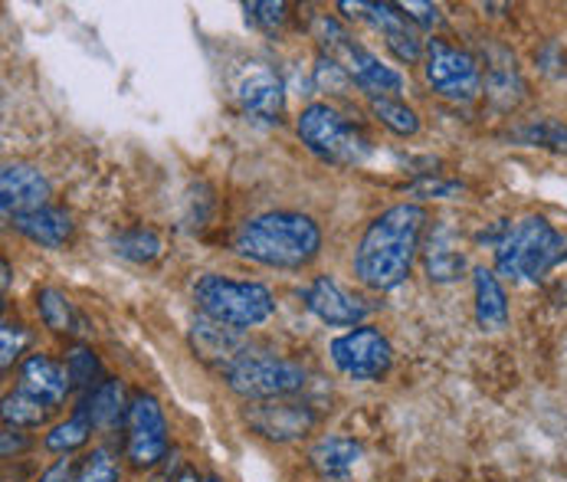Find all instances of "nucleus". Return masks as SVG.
<instances>
[{"instance_id":"7","label":"nucleus","mask_w":567,"mask_h":482,"mask_svg":"<svg viewBox=\"0 0 567 482\" xmlns=\"http://www.w3.org/2000/svg\"><path fill=\"white\" fill-rule=\"evenodd\" d=\"M224 378L227 388L246 401H279L306 384L302 365L269 351H244L230 368H224Z\"/></svg>"},{"instance_id":"39","label":"nucleus","mask_w":567,"mask_h":482,"mask_svg":"<svg viewBox=\"0 0 567 482\" xmlns=\"http://www.w3.org/2000/svg\"><path fill=\"white\" fill-rule=\"evenodd\" d=\"M10 289V263H3V293Z\"/></svg>"},{"instance_id":"31","label":"nucleus","mask_w":567,"mask_h":482,"mask_svg":"<svg viewBox=\"0 0 567 482\" xmlns=\"http://www.w3.org/2000/svg\"><path fill=\"white\" fill-rule=\"evenodd\" d=\"M27 341H30V335H27V328H23V325H10V321H3V328H0V365H3V368H10V365L20 358V351L27 348Z\"/></svg>"},{"instance_id":"12","label":"nucleus","mask_w":567,"mask_h":482,"mask_svg":"<svg viewBox=\"0 0 567 482\" xmlns=\"http://www.w3.org/2000/svg\"><path fill=\"white\" fill-rule=\"evenodd\" d=\"M237 99L246 115L259 122H279L286 112V85L269 66H259V63L244 70V76L237 82Z\"/></svg>"},{"instance_id":"2","label":"nucleus","mask_w":567,"mask_h":482,"mask_svg":"<svg viewBox=\"0 0 567 482\" xmlns=\"http://www.w3.org/2000/svg\"><path fill=\"white\" fill-rule=\"evenodd\" d=\"M234 249L262 266L276 269H302L309 266L319 249H322V230L312 217L292 214V211H276V214H259L246 221L234 237Z\"/></svg>"},{"instance_id":"29","label":"nucleus","mask_w":567,"mask_h":482,"mask_svg":"<svg viewBox=\"0 0 567 482\" xmlns=\"http://www.w3.org/2000/svg\"><path fill=\"white\" fill-rule=\"evenodd\" d=\"M76 482H118V463L109 450H92L80 466V480Z\"/></svg>"},{"instance_id":"37","label":"nucleus","mask_w":567,"mask_h":482,"mask_svg":"<svg viewBox=\"0 0 567 482\" xmlns=\"http://www.w3.org/2000/svg\"><path fill=\"white\" fill-rule=\"evenodd\" d=\"M23 447H27V437H23V433H17L13 427H7V430H3V437H0V453H3V457H10V453H20Z\"/></svg>"},{"instance_id":"15","label":"nucleus","mask_w":567,"mask_h":482,"mask_svg":"<svg viewBox=\"0 0 567 482\" xmlns=\"http://www.w3.org/2000/svg\"><path fill=\"white\" fill-rule=\"evenodd\" d=\"M73 381H70V371L63 365H56L50 355L37 351L23 361L20 368V391L33 394L37 401H43L50 410H56L60 403L66 401Z\"/></svg>"},{"instance_id":"38","label":"nucleus","mask_w":567,"mask_h":482,"mask_svg":"<svg viewBox=\"0 0 567 482\" xmlns=\"http://www.w3.org/2000/svg\"><path fill=\"white\" fill-rule=\"evenodd\" d=\"M171 482H200V480H197V473H194V470H187V466H184V470H181V473H177Z\"/></svg>"},{"instance_id":"30","label":"nucleus","mask_w":567,"mask_h":482,"mask_svg":"<svg viewBox=\"0 0 567 482\" xmlns=\"http://www.w3.org/2000/svg\"><path fill=\"white\" fill-rule=\"evenodd\" d=\"M66 371H70V381L73 388H92V378L99 375V358L89 351V348H73L70 358H66Z\"/></svg>"},{"instance_id":"40","label":"nucleus","mask_w":567,"mask_h":482,"mask_svg":"<svg viewBox=\"0 0 567 482\" xmlns=\"http://www.w3.org/2000/svg\"><path fill=\"white\" fill-rule=\"evenodd\" d=\"M200 482H220V480H217V476H204V480H200Z\"/></svg>"},{"instance_id":"3","label":"nucleus","mask_w":567,"mask_h":482,"mask_svg":"<svg viewBox=\"0 0 567 482\" xmlns=\"http://www.w3.org/2000/svg\"><path fill=\"white\" fill-rule=\"evenodd\" d=\"M561 259H567V234H558L545 217H525L495 246V276L538 283Z\"/></svg>"},{"instance_id":"11","label":"nucleus","mask_w":567,"mask_h":482,"mask_svg":"<svg viewBox=\"0 0 567 482\" xmlns=\"http://www.w3.org/2000/svg\"><path fill=\"white\" fill-rule=\"evenodd\" d=\"M50 201V181L43 177L40 167L27 164V161H13L3 164L0 171V211L7 217H23V214H37Z\"/></svg>"},{"instance_id":"1","label":"nucleus","mask_w":567,"mask_h":482,"mask_svg":"<svg viewBox=\"0 0 567 482\" xmlns=\"http://www.w3.org/2000/svg\"><path fill=\"white\" fill-rule=\"evenodd\" d=\"M423 224L426 214L420 204H398L371 221L354 249V276L378 293L398 289L410 276Z\"/></svg>"},{"instance_id":"22","label":"nucleus","mask_w":567,"mask_h":482,"mask_svg":"<svg viewBox=\"0 0 567 482\" xmlns=\"http://www.w3.org/2000/svg\"><path fill=\"white\" fill-rule=\"evenodd\" d=\"M82 407H85L82 413L89 417V423L92 427H102V430H109V427H115V423H122L128 417V403H125L122 381H115V378L102 381L92 391V398L82 403Z\"/></svg>"},{"instance_id":"23","label":"nucleus","mask_w":567,"mask_h":482,"mask_svg":"<svg viewBox=\"0 0 567 482\" xmlns=\"http://www.w3.org/2000/svg\"><path fill=\"white\" fill-rule=\"evenodd\" d=\"M371 115L384 125V129H391L394 135H401V139H413L416 132H420V119H416V112L404 105L401 99H391V95H371Z\"/></svg>"},{"instance_id":"16","label":"nucleus","mask_w":567,"mask_h":482,"mask_svg":"<svg viewBox=\"0 0 567 482\" xmlns=\"http://www.w3.org/2000/svg\"><path fill=\"white\" fill-rule=\"evenodd\" d=\"M364 13H368V17L374 20V27L384 33L388 50H391L401 63H416V60L423 57L420 37L413 33L410 20L401 13V7H398V3H368V10H364Z\"/></svg>"},{"instance_id":"18","label":"nucleus","mask_w":567,"mask_h":482,"mask_svg":"<svg viewBox=\"0 0 567 482\" xmlns=\"http://www.w3.org/2000/svg\"><path fill=\"white\" fill-rule=\"evenodd\" d=\"M13 227L27 237L30 243H40L47 249H60L63 243L73 237V221L66 211H56V207H43L37 214H23V217H13Z\"/></svg>"},{"instance_id":"35","label":"nucleus","mask_w":567,"mask_h":482,"mask_svg":"<svg viewBox=\"0 0 567 482\" xmlns=\"http://www.w3.org/2000/svg\"><path fill=\"white\" fill-rule=\"evenodd\" d=\"M316 82H319V85H331V92H344V89H348V73H344V70H341V66H338V63H334V60H328V57H319V66H316Z\"/></svg>"},{"instance_id":"5","label":"nucleus","mask_w":567,"mask_h":482,"mask_svg":"<svg viewBox=\"0 0 567 482\" xmlns=\"http://www.w3.org/2000/svg\"><path fill=\"white\" fill-rule=\"evenodd\" d=\"M299 139L316 158L328 161V164H341V167L361 164L371 155V139L324 102L302 109Z\"/></svg>"},{"instance_id":"4","label":"nucleus","mask_w":567,"mask_h":482,"mask_svg":"<svg viewBox=\"0 0 567 482\" xmlns=\"http://www.w3.org/2000/svg\"><path fill=\"white\" fill-rule=\"evenodd\" d=\"M194 302L204 312V319L220 321L240 331L266 321L276 309L272 293L262 283H240V279H227L217 273H207L197 279Z\"/></svg>"},{"instance_id":"33","label":"nucleus","mask_w":567,"mask_h":482,"mask_svg":"<svg viewBox=\"0 0 567 482\" xmlns=\"http://www.w3.org/2000/svg\"><path fill=\"white\" fill-rule=\"evenodd\" d=\"M410 197H460L463 184L460 181H440V177H423L406 187Z\"/></svg>"},{"instance_id":"26","label":"nucleus","mask_w":567,"mask_h":482,"mask_svg":"<svg viewBox=\"0 0 567 482\" xmlns=\"http://www.w3.org/2000/svg\"><path fill=\"white\" fill-rule=\"evenodd\" d=\"M515 139L525 142V145H542V148H555V152H565L567 155V125H561L558 119L532 122V125L518 129Z\"/></svg>"},{"instance_id":"27","label":"nucleus","mask_w":567,"mask_h":482,"mask_svg":"<svg viewBox=\"0 0 567 482\" xmlns=\"http://www.w3.org/2000/svg\"><path fill=\"white\" fill-rule=\"evenodd\" d=\"M115 253L125 256V259H135V263H148L162 253V240L155 230H145V227H135L128 234H122L115 240Z\"/></svg>"},{"instance_id":"32","label":"nucleus","mask_w":567,"mask_h":482,"mask_svg":"<svg viewBox=\"0 0 567 482\" xmlns=\"http://www.w3.org/2000/svg\"><path fill=\"white\" fill-rule=\"evenodd\" d=\"M246 17L256 23V27H262V30H276V27H282L286 23V3H272V0H259V3H246L244 7Z\"/></svg>"},{"instance_id":"14","label":"nucleus","mask_w":567,"mask_h":482,"mask_svg":"<svg viewBox=\"0 0 567 482\" xmlns=\"http://www.w3.org/2000/svg\"><path fill=\"white\" fill-rule=\"evenodd\" d=\"M306 306L316 319H322L324 325H338V328L361 325V319L368 316V306L351 299L331 276L312 279V286L306 289Z\"/></svg>"},{"instance_id":"25","label":"nucleus","mask_w":567,"mask_h":482,"mask_svg":"<svg viewBox=\"0 0 567 482\" xmlns=\"http://www.w3.org/2000/svg\"><path fill=\"white\" fill-rule=\"evenodd\" d=\"M89 433H92V423L80 410L76 417H70L66 423H60V427H53L47 433V450L50 453H73V450H80L82 443L89 440Z\"/></svg>"},{"instance_id":"9","label":"nucleus","mask_w":567,"mask_h":482,"mask_svg":"<svg viewBox=\"0 0 567 482\" xmlns=\"http://www.w3.org/2000/svg\"><path fill=\"white\" fill-rule=\"evenodd\" d=\"M423 73H426V82L433 85V92H440L443 99H453V102H473L483 92L480 63L466 50H456L443 40L426 43Z\"/></svg>"},{"instance_id":"10","label":"nucleus","mask_w":567,"mask_h":482,"mask_svg":"<svg viewBox=\"0 0 567 482\" xmlns=\"http://www.w3.org/2000/svg\"><path fill=\"white\" fill-rule=\"evenodd\" d=\"M125 430H128V460L135 470H148L162 463L167 453V423H164L162 403L152 394H135L128 401Z\"/></svg>"},{"instance_id":"6","label":"nucleus","mask_w":567,"mask_h":482,"mask_svg":"<svg viewBox=\"0 0 567 482\" xmlns=\"http://www.w3.org/2000/svg\"><path fill=\"white\" fill-rule=\"evenodd\" d=\"M316 37L322 43V53L328 60H334L348 80L361 85L371 95H388V92H401L404 89V76L394 73L391 66H384L371 50H364L338 20L331 17H319L316 20Z\"/></svg>"},{"instance_id":"20","label":"nucleus","mask_w":567,"mask_h":482,"mask_svg":"<svg viewBox=\"0 0 567 482\" xmlns=\"http://www.w3.org/2000/svg\"><path fill=\"white\" fill-rule=\"evenodd\" d=\"M426 273L433 283H453L466 273V256L453 246V230L446 224H440L430 237L426 249Z\"/></svg>"},{"instance_id":"17","label":"nucleus","mask_w":567,"mask_h":482,"mask_svg":"<svg viewBox=\"0 0 567 482\" xmlns=\"http://www.w3.org/2000/svg\"><path fill=\"white\" fill-rule=\"evenodd\" d=\"M190 345H194V351H197L204 361H220L224 368H230V365L246 351L240 328H230V325H220V321L210 319L194 321Z\"/></svg>"},{"instance_id":"36","label":"nucleus","mask_w":567,"mask_h":482,"mask_svg":"<svg viewBox=\"0 0 567 482\" xmlns=\"http://www.w3.org/2000/svg\"><path fill=\"white\" fill-rule=\"evenodd\" d=\"M80 476H73V460H60L56 466H50L43 476H40V482H76Z\"/></svg>"},{"instance_id":"19","label":"nucleus","mask_w":567,"mask_h":482,"mask_svg":"<svg viewBox=\"0 0 567 482\" xmlns=\"http://www.w3.org/2000/svg\"><path fill=\"white\" fill-rule=\"evenodd\" d=\"M473 286H476V321L483 331H502L508 325V296L498 283V276L492 269H476L473 273Z\"/></svg>"},{"instance_id":"24","label":"nucleus","mask_w":567,"mask_h":482,"mask_svg":"<svg viewBox=\"0 0 567 482\" xmlns=\"http://www.w3.org/2000/svg\"><path fill=\"white\" fill-rule=\"evenodd\" d=\"M3 423L7 427H40V423H47V417H50V407L43 401H37L33 394H27V391H13V394H7L3 398Z\"/></svg>"},{"instance_id":"13","label":"nucleus","mask_w":567,"mask_h":482,"mask_svg":"<svg viewBox=\"0 0 567 482\" xmlns=\"http://www.w3.org/2000/svg\"><path fill=\"white\" fill-rule=\"evenodd\" d=\"M246 420L256 433H262L266 440H296L302 433L312 430L316 423V413L306 407V403H286V401H266L256 403L246 410Z\"/></svg>"},{"instance_id":"8","label":"nucleus","mask_w":567,"mask_h":482,"mask_svg":"<svg viewBox=\"0 0 567 482\" xmlns=\"http://www.w3.org/2000/svg\"><path fill=\"white\" fill-rule=\"evenodd\" d=\"M328 355H331L334 368L344 378H354V381H378L394 365L391 341L371 325H358V328L344 331L341 338H334Z\"/></svg>"},{"instance_id":"34","label":"nucleus","mask_w":567,"mask_h":482,"mask_svg":"<svg viewBox=\"0 0 567 482\" xmlns=\"http://www.w3.org/2000/svg\"><path fill=\"white\" fill-rule=\"evenodd\" d=\"M401 7V13H404L406 20H416L420 27H436L440 23V7L436 3H426V0H404V3H398Z\"/></svg>"},{"instance_id":"21","label":"nucleus","mask_w":567,"mask_h":482,"mask_svg":"<svg viewBox=\"0 0 567 482\" xmlns=\"http://www.w3.org/2000/svg\"><path fill=\"white\" fill-rule=\"evenodd\" d=\"M358 460H361V443L351 440V437H322V440L309 450V463H312V470H319L322 476H341V473H348Z\"/></svg>"},{"instance_id":"28","label":"nucleus","mask_w":567,"mask_h":482,"mask_svg":"<svg viewBox=\"0 0 567 482\" xmlns=\"http://www.w3.org/2000/svg\"><path fill=\"white\" fill-rule=\"evenodd\" d=\"M37 309H40V319L47 321V328H53V331H73V306H70V299L63 293L40 289Z\"/></svg>"}]
</instances>
